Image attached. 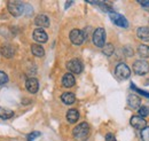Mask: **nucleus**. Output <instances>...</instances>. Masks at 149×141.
Here are the masks:
<instances>
[{"label": "nucleus", "mask_w": 149, "mask_h": 141, "mask_svg": "<svg viewBox=\"0 0 149 141\" xmlns=\"http://www.w3.org/2000/svg\"><path fill=\"white\" fill-rule=\"evenodd\" d=\"M139 114H140V116H142V117L148 116L149 115L148 107H140V109H139Z\"/></svg>", "instance_id": "393cba45"}, {"label": "nucleus", "mask_w": 149, "mask_h": 141, "mask_svg": "<svg viewBox=\"0 0 149 141\" xmlns=\"http://www.w3.org/2000/svg\"><path fill=\"white\" fill-rule=\"evenodd\" d=\"M110 20H111L116 25H118V27H120V28H127V27H129L127 20L124 17L123 15H120V14L111 13V14H110Z\"/></svg>", "instance_id": "6e6552de"}, {"label": "nucleus", "mask_w": 149, "mask_h": 141, "mask_svg": "<svg viewBox=\"0 0 149 141\" xmlns=\"http://www.w3.org/2000/svg\"><path fill=\"white\" fill-rule=\"evenodd\" d=\"M133 70L136 75L139 76H142V75H146L149 71V64L147 61L145 60H138L134 62L133 64Z\"/></svg>", "instance_id": "20e7f679"}, {"label": "nucleus", "mask_w": 149, "mask_h": 141, "mask_svg": "<svg viewBox=\"0 0 149 141\" xmlns=\"http://www.w3.org/2000/svg\"><path fill=\"white\" fill-rule=\"evenodd\" d=\"M8 10L13 16H21L24 13L25 7L19 1H8Z\"/></svg>", "instance_id": "7ed1b4c3"}, {"label": "nucleus", "mask_w": 149, "mask_h": 141, "mask_svg": "<svg viewBox=\"0 0 149 141\" xmlns=\"http://www.w3.org/2000/svg\"><path fill=\"white\" fill-rule=\"evenodd\" d=\"M67 119H68V122L71 124L76 123L78 119H79V112L76 110V109H70V110H68V112H67Z\"/></svg>", "instance_id": "dca6fc26"}, {"label": "nucleus", "mask_w": 149, "mask_h": 141, "mask_svg": "<svg viewBox=\"0 0 149 141\" xmlns=\"http://www.w3.org/2000/svg\"><path fill=\"white\" fill-rule=\"evenodd\" d=\"M136 35L138 37L143 40V41H149V27H142V28H139L138 31H136Z\"/></svg>", "instance_id": "4468645a"}, {"label": "nucleus", "mask_w": 149, "mask_h": 141, "mask_svg": "<svg viewBox=\"0 0 149 141\" xmlns=\"http://www.w3.org/2000/svg\"><path fill=\"white\" fill-rule=\"evenodd\" d=\"M140 3H141V6L142 7H145V8H149V1H139Z\"/></svg>", "instance_id": "c85d7f7f"}, {"label": "nucleus", "mask_w": 149, "mask_h": 141, "mask_svg": "<svg viewBox=\"0 0 149 141\" xmlns=\"http://www.w3.org/2000/svg\"><path fill=\"white\" fill-rule=\"evenodd\" d=\"M67 68L68 70L70 71V73H80L83 71V64L79 60L74 59V60H70L68 63H67Z\"/></svg>", "instance_id": "0eeeda50"}, {"label": "nucleus", "mask_w": 149, "mask_h": 141, "mask_svg": "<svg viewBox=\"0 0 149 141\" xmlns=\"http://www.w3.org/2000/svg\"><path fill=\"white\" fill-rule=\"evenodd\" d=\"M72 134H74V138L77 141H85L88 138V134H90V126L86 122H83L79 125H77L72 131Z\"/></svg>", "instance_id": "f257e3e1"}, {"label": "nucleus", "mask_w": 149, "mask_h": 141, "mask_svg": "<svg viewBox=\"0 0 149 141\" xmlns=\"http://www.w3.org/2000/svg\"><path fill=\"white\" fill-rule=\"evenodd\" d=\"M131 125L134 127V128H136V130H143V128H146L147 127V122L142 118V117H140V116H133L132 118H131L130 121Z\"/></svg>", "instance_id": "1a4fd4ad"}, {"label": "nucleus", "mask_w": 149, "mask_h": 141, "mask_svg": "<svg viewBox=\"0 0 149 141\" xmlns=\"http://www.w3.org/2000/svg\"><path fill=\"white\" fill-rule=\"evenodd\" d=\"M127 102H129V106L132 108H139L140 103H141V100L138 95L135 94H130L129 98H127Z\"/></svg>", "instance_id": "f3484780"}, {"label": "nucleus", "mask_w": 149, "mask_h": 141, "mask_svg": "<svg viewBox=\"0 0 149 141\" xmlns=\"http://www.w3.org/2000/svg\"><path fill=\"white\" fill-rule=\"evenodd\" d=\"M93 43L96 47H102L106 45V31L102 28H97L93 34Z\"/></svg>", "instance_id": "f03ea898"}, {"label": "nucleus", "mask_w": 149, "mask_h": 141, "mask_svg": "<svg viewBox=\"0 0 149 141\" xmlns=\"http://www.w3.org/2000/svg\"><path fill=\"white\" fill-rule=\"evenodd\" d=\"M74 83H76V79H74V75L70 73V72H67V73L62 77V85H63L64 87H67V88L72 87L74 85Z\"/></svg>", "instance_id": "9b49d317"}, {"label": "nucleus", "mask_w": 149, "mask_h": 141, "mask_svg": "<svg viewBox=\"0 0 149 141\" xmlns=\"http://www.w3.org/2000/svg\"><path fill=\"white\" fill-rule=\"evenodd\" d=\"M85 38H86V36L84 35V32L81 30H79V29H74L70 32V40H71V43L74 45H77V46L81 45L84 43Z\"/></svg>", "instance_id": "39448f33"}, {"label": "nucleus", "mask_w": 149, "mask_h": 141, "mask_svg": "<svg viewBox=\"0 0 149 141\" xmlns=\"http://www.w3.org/2000/svg\"><path fill=\"white\" fill-rule=\"evenodd\" d=\"M71 3H72V1H68V2L65 3V8H68V6H70Z\"/></svg>", "instance_id": "c756f323"}, {"label": "nucleus", "mask_w": 149, "mask_h": 141, "mask_svg": "<svg viewBox=\"0 0 149 141\" xmlns=\"http://www.w3.org/2000/svg\"><path fill=\"white\" fill-rule=\"evenodd\" d=\"M40 137V132L35 131V132H31L29 135H28V141H35L37 138Z\"/></svg>", "instance_id": "b1692460"}, {"label": "nucleus", "mask_w": 149, "mask_h": 141, "mask_svg": "<svg viewBox=\"0 0 149 141\" xmlns=\"http://www.w3.org/2000/svg\"><path fill=\"white\" fill-rule=\"evenodd\" d=\"M35 23L40 29L41 28H47V27H49V18L47 17L46 15H44V14H40V15H38L37 17H36Z\"/></svg>", "instance_id": "ddd939ff"}, {"label": "nucleus", "mask_w": 149, "mask_h": 141, "mask_svg": "<svg viewBox=\"0 0 149 141\" xmlns=\"http://www.w3.org/2000/svg\"><path fill=\"white\" fill-rule=\"evenodd\" d=\"M31 52H32V54H33L35 56L41 57V56H44V54H45V50L42 48V46H40V45H38V44H33V45L31 46Z\"/></svg>", "instance_id": "aec40b11"}, {"label": "nucleus", "mask_w": 149, "mask_h": 141, "mask_svg": "<svg viewBox=\"0 0 149 141\" xmlns=\"http://www.w3.org/2000/svg\"><path fill=\"white\" fill-rule=\"evenodd\" d=\"M32 37H33V39H35L37 43H40V44H41V43H46L47 39H48L47 34H46L42 29H40V28H38V29H36V30L33 31Z\"/></svg>", "instance_id": "9d476101"}, {"label": "nucleus", "mask_w": 149, "mask_h": 141, "mask_svg": "<svg viewBox=\"0 0 149 141\" xmlns=\"http://www.w3.org/2000/svg\"><path fill=\"white\" fill-rule=\"evenodd\" d=\"M8 82V76L3 72V71L0 70V85H2V84H6Z\"/></svg>", "instance_id": "a878e982"}, {"label": "nucleus", "mask_w": 149, "mask_h": 141, "mask_svg": "<svg viewBox=\"0 0 149 141\" xmlns=\"http://www.w3.org/2000/svg\"><path fill=\"white\" fill-rule=\"evenodd\" d=\"M115 73H116V76L119 79H123L124 80V79H127L130 77L131 71H130V68L125 63H119L116 67V69H115Z\"/></svg>", "instance_id": "423d86ee"}, {"label": "nucleus", "mask_w": 149, "mask_h": 141, "mask_svg": "<svg viewBox=\"0 0 149 141\" xmlns=\"http://www.w3.org/2000/svg\"><path fill=\"white\" fill-rule=\"evenodd\" d=\"M1 54L5 57L10 59L14 55V50H13V47L10 45H3V46H1Z\"/></svg>", "instance_id": "6ab92c4d"}, {"label": "nucleus", "mask_w": 149, "mask_h": 141, "mask_svg": "<svg viewBox=\"0 0 149 141\" xmlns=\"http://www.w3.org/2000/svg\"><path fill=\"white\" fill-rule=\"evenodd\" d=\"M61 100L65 105H72V103H74V101H76V96H74V93L67 92V93H63L61 95Z\"/></svg>", "instance_id": "2eb2a0df"}, {"label": "nucleus", "mask_w": 149, "mask_h": 141, "mask_svg": "<svg viewBox=\"0 0 149 141\" xmlns=\"http://www.w3.org/2000/svg\"><path fill=\"white\" fill-rule=\"evenodd\" d=\"M141 138L143 141H149V126L141 131Z\"/></svg>", "instance_id": "5701e85b"}, {"label": "nucleus", "mask_w": 149, "mask_h": 141, "mask_svg": "<svg viewBox=\"0 0 149 141\" xmlns=\"http://www.w3.org/2000/svg\"><path fill=\"white\" fill-rule=\"evenodd\" d=\"M113 51H115V48H113L112 44H106L103 46V54L107 55V56H110L113 53Z\"/></svg>", "instance_id": "4be33fe9"}, {"label": "nucleus", "mask_w": 149, "mask_h": 141, "mask_svg": "<svg viewBox=\"0 0 149 141\" xmlns=\"http://www.w3.org/2000/svg\"><path fill=\"white\" fill-rule=\"evenodd\" d=\"M106 141H117V140H116V138H115V135L112 133H108L106 135Z\"/></svg>", "instance_id": "cd10ccee"}, {"label": "nucleus", "mask_w": 149, "mask_h": 141, "mask_svg": "<svg viewBox=\"0 0 149 141\" xmlns=\"http://www.w3.org/2000/svg\"><path fill=\"white\" fill-rule=\"evenodd\" d=\"M138 53L141 57H149V47L147 45H140L138 47Z\"/></svg>", "instance_id": "412c9836"}, {"label": "nucleus", "mask_w": 149, "mask_h": 141, "mask_svg": "<svg viewBox=\"0 0 149 141\" xmlns=\"http://www.w3.org/2000/svg\"><path fill=\"white\" fill-rule=\"evenodd\" d=\"M131 87H133L134 89H135V91H136V92H139L140 94H143L145 96H148V98H149V93H147V92H145V91H141V89H139V88L136 87V86H134L133 84H131Z\"/></svg>", "instance_id": "bb28decb"}, {"label": "nucleus", "mask_w": 149, "mask_h": 141, "mask_svg": "<svg viewBox=\"0 0 149 141\" xmlns=\"http://www.w3.org/2000/svg\"><path fill=\"white\" fill-rule=\"evenodd\" d=\"M25 87L30 93H37L38 88H39V83L36 78H29L25 83Z\"/></svg>", "instance_id": "f8f14e48"}, {"label": "nucleus", "mask_w": 149, "mask_h": 141, "mask_svg": "<svg viewBox=\"0 0 149 141\" xmlns=\"http://www.w3.org/2000/svg\"><path fill=\"white\" fill-rule=\"evenodd\" d=\"M14 116V111L7 108L0 107V119H9Z\"/></svg>", "instance_id": "a211bd4d"}]
</instances>
